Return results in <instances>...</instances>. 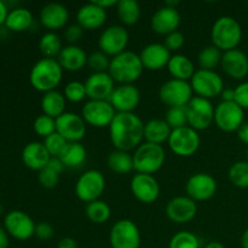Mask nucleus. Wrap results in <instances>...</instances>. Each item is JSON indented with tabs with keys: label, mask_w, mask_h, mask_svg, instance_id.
I'll use <instances>...</instances> for the list:
<instances>
[{
	"label": "nucleus",
	"mask_w": 248,
	"mask_h": 248,
	"mask_svg": "<svg viewBox=\"0 0 248 248\" xmlns=\"http://www.w3.org/2000/svg\"><path fill=\"white\" fill-rule=\"evenodd\" d=\"M241 246L242 248H248V228L245 230L241 236Z\"/></svg>",
	"instance_id": "obj_58"
},
{
	"label": "nucleus",
	"mask_w": 248,
	"mask_h": 248,
	"mask_svg": "<svg viewBox=\"0 0 248 248\" xmlns=\"http://www.w3.org/2000/svg\"><path fill=\"white\" fill-rule=\"evenodd\" d=\"M63 94H64L65 99L72 103H80V102L85 101L87 97L85 82L78 81V80L69 81L63 89Z\"/></svg>",
	"instance_id": "obj_41"
},
{
	"label": "nucleus",
	"mask_w": 248,
	"mask_h": 248,
	"mask_svg": "<svg viewBox=\"0 0 248 248\" xmlns=\"http://www.w3.org/2000/svg\"><path fill=\"white\" fill-rule=\"evenodd\" d=\"M234 102L242 109H248V81H242L234 89Z\"/></svg>",
	"instance_id": "obj_49"
},
{
	"label": "nucleus",
	"mask_w": 248,
	"mask_h": 248,
	"mask_svg": "<svg viewBox=\"0 0 248 248\" xmlns=\"http://www.w3.org/2000/svg\"><path fill=\"white\" fill-rule=\"evenodd\" d=\"M57 248H78V242L77 240L73 239V237H62V239L58 241Z\"/></svg>",
	"instance_id": "obj_51"
},
{
	"label": "nucleus",
	"mask_w": 248,
	"mask_h": 248,
	"mask_svg": "<svg viewBox=\"0 0 248 248\" xmlns=\"http://www.w3.org/2000/svg\"><path fill=\"white\" fill-rule=\"evenodd\" d=\"M9 10H7V6L6 4H5L4 1H1L0 0V26H2V24H5V22H6V18H7V15H9Z\"/></svg>",
	"instance_id": "obj_55"
},
{
	"label": "nucleus",
	"mask_w": 248,
	"mask_h": 248,
	"mask_svg": "<svg viewBox=\"0 0 248 248\" xmlns=\"http://www.w3.org/2000/svg\"><path fill=\"white\" fill-rule=\"evenodd\" d=\"M144 125L135 113H116L109 126L111 144L118 150H136L144 140Z\"/></svg>",
	"instance_id": "obj_1"
},
{
	"label": "nucleus",
	"mask_w": 248,
	"mask_h": 248,
	"mask_svg": "<svg viewBox=\"0 0 248 248\" xmlns=\"http://www.w3.org/2000/svg\"><path fill=\"white\" fill-rule=\"evenodd\" d=\"M51 155L41 142H31L22 150V161L24 166L33 171H41L48 165Z\"/></svg>",
	"instance_id": "obj_27"
},
{
	"label": "nucleus",
	"mask_w": 248,
	"mask_h": 248,
	"mask_svg": "<svg viewBox=\"0 0 248 248\" xmlns=\"http://www.w3.org/2000/svg\"><path fill=\"white\" fill-rule=\"evenodd\" d=\"M63 36H64V40L67 41L68 45H77V43H79L84 36V29L78 23L69 24L64 28Z\"/></svg>",
	"instance_id": "obj_48"
},
{
	"label": "nucleus",
	"mask_w": 248,
	"mask_h": 248,
	"mask_svg": "<svg viewBox=\"0 0 248 248\" xmlns=\"http://www.w3.org/2000/svg\"><path fill=\"white\" fill-rule=\"evenodd\" d=\"M230 182L241 189L248 188V161H236L229 169Z\"/></svg>",
	"instance_id": "obj_39"
},
{
	"label": "nucleus",
	"mask_w": 248,
	"mask_h": 248,
	"mask_svg": "<svg viewBox=\"0 0 248 248\" xmlns=\"http://www.w3.org/2000/svg\"><path fill=\"white\" fill-rule=\"evenodd\" d=\"M107 10L102 9L94 1L84 4L77 12V23L84 31H96L107 22Z\"/></svg>",
	"instance_id": "obj_25"
},
{
	"label": "nucleus",
	"mask_w": 248,
	"mask_h": 248,
	"mask_svg": "<svg viewBox=\"0 0 248 248\" xmlns=\"http://www.w3.org/2000/svg\"><path fill=\"white\" fill-rule=\"evenodd\" d=\"M116 14L125 26H133L140 18V5L136 0H119L116 4Z\"/></svg>",
	"instance_id": "obj_35"
},
{
	"label": "nucleus",
	"mask_w": 248,
	"mask_h": 248,
	"mask_svg": "<svg viewBox=\"0 0 248 248\" xmlns=\"http://www.w3.org/2000/svg\"><path fill=\"white\" fill-rule=\"evenodd\" d=\"M35 223L27 215L19 210L10 211L4 218V228L10 236L19 241H26L35 232Z\"/></svg>",
	"instance_id": "obj_15"
},
{
	"label": "nucleus",
	"mask_w": 248,
	"mask_h": 248,
	"mask_svg": "<svg viewBox=\"0 0 248 248\" xmlns=\"http://www.w3.org/2000/svg\"><path fill=\"white\" fill-rule=\"evenodd\" d=\"M167 70L171 74L172 79L183 80V81H190L196 72L193 61L188 56L181 53L172 55L167 64Z\"/></svg>",
	"instance_id": "obj_29"
},
{
	"label": "nucleus",
	"mask_w": 248,
	"mask_h": 248,
	"mask_svg": "<svg viewBox=\"0 0 248 248\" xmlns=\"http://www.w3.org/2000/svg\"><path fill=\"white\" fill-rule=\"evenodd\" d=\"M172 128L165 121V119H152L144 125L145 142L153 144L162 145L169 140Z\"/></svg>",
	"instance_id": "obj_30"
},
{
	"label": "nucleus",
	"mask_w": 248,
	"mask_h": 248,
	"mask_svg": "<svg viewBox=\"0 0 248 248\" xmlns=\"http://www.w3.org/2000/svg\"><path fill=\"white\" fill-rule=\"evenodd\" d=\"M87 125L81 115L65 111L56 119V132L60 133L68 143L80 142L86 136Z\"/></svg>",
	"instance_id": "obj_16"
},
{
	"label": "nucleus",
	"mask_w": 248,
	"mask_h": 248,
	"mask_svg": "<svg viewBox=\"0 0 248 248\" xmlns=\"http://www.w3.org/2000/svg\"><path fill=\"white\" fill-rule=\"evenodd\" d=\"M186 196L194 201H207L217 193V182L211 174L199 172L189 177L186 184Z\"/></svg>",
	"instance_id": "obj_17"
},
{
	"label": "nucleus",
	"mask_w": 248,
	"mask_h": 248,
	"mask_svg": "<svg viewBox=\"0 0 248 248\" xmlns=\"http://www.w3.org/2000/svg\"><path fill=\"white\" fill-rule=\"evenodd\" d=\"M128 43H130V34L127 29L119 24L106 28L98 38L99 51L110 58L125 52Z\"/></svg>",
	"instance_id": "obj_11"
},
{
	"label": "nucleus",
	"mask_w": 248,
	"mask_h": 248,
	"mask_svg": "<svg viewBox=\"0 0 248 248\" xmlns=\"http://www.w3.org/2000/svg\"><path fill=\"white\" fill-rule=\"evenodd\" d=\"M85 87L90 101H109L116 86L110 74L106 72L92 73L85 81Z\"/></svg>",
	"instance_id": "obj_20"
},
{
	"label": "nucleus",
	"mask_w": 248,
	"mask_h": 248,
	"mask_svg": "<svg viewBox=\"0 0 248 248\" xmlns=\"http://www.w3.org/2000/svg\"><path fill=\"white\" fill-rule=\"evenodd\" d=\"M104 190H106V177L98 170H89L84 172L75 183V195L86 205L99 200Z\"/></svg>",
	"instance_id": "obj_6"
},
{
	"label": "nucleus",
	"mask_w": 248,
	"mask_h": 248,
	"mask_svg": "<svg viewBox=\"0 0 248 248\" xmlns=\"http://www.w3.org/2000/svg\"><path fill=\"white\" fill-rule=\"evenodd\" d=\"M33 130L40 137H48L50 135L56 132V119L41 114L36 116L33 123Z\"/></svg>",
	"instance_id": "obj_43"
},
{
	"label": "nucleus",
	"mask_w": 248,
	"mask_h": 248,
	"mask_svg": "<svg viewBox=\"0 0 248 248\" xmlns=\"http://www.w3.org/2000/svg\"><path fill=\"white\" fill-rule=\"evenodd\" d=\"M47 166L50 167V169H52L53 171L57 172V173H60V174L62 173L63 170L65 169V166L63 165V162L61 161L60 157H51V160H50V162H48Z\"/></svg>",
	"instance_id": "obj_52"
},
{
	"label": "nucleus",
	"mask_w": 248,
	"mask_h": 248,
	"mask_svg": "<svg viewBox=\"0 0 248 248\" xmlns=\"http://www.w3.org/2000/svg\"><path fill=\"white\" fill-rule=\"evenodd\" d=\"M165 121L169 124L172 130L188 126V115L186 107H173L169 108L165 115Z\"/></svg>",
	"instance_id": "obj_42"
},
{
	"label": "nucleus",
	"mask_w": 248,
	"mask_h": 248,
	"mask_svg": "<svg viewBox=\"0 0 248 248\" xmlns=\"http://www.w3.org/2000/svg\"><path fill=\"white\" fill-rule=\"evenodd\" d=\"M144 67L138 53L126 50L110 58L108 73L119 85H132L142 77Z\"/></svg>",
	"instance_id": "obj_2"
},
{
	"label": "nucleus",
	"mask_w": 248,
	"mask_h": 248,
	"mask_svg": "<svg viewBox=\"0 0 248 248\" xmlns=\"http://www.w3.org/2000/svg\"><path fill=\"white\" fill-rule=\"evenodd\" d=\"M9 234L5 230V228L0 227V248H9Z\"/></svg>",
	"instance_id": "obj_54"
},
{
	"label": "nucleus",
	"mask_w": 248,
	"mask_h": 248,
	"mask_svg": "<svg viewBox=\"0 0 248 248\" xmlns=\"http://www.w3.org/2000/svg\"><path fill=\"white\" fill-rule=\"evenodd\" d=\"M205 248H225V246L219 241H211L206 245Z\"/></svg>",
	"instance_id": "obj_59"
},
{
	"label": "nucleus",
	"mask_w": 248,
	"mask_h": 248,
	"mask_svg": "<svg viewBox=\"0 0 248 248\" xmlns=\"http://www.w3.org/2000/svg\"><path fill=\"white\" fill-rule=\"evenodd\" d=\"M179 5V1L178 0H173V1H171V0H169V1L165 2V6H169V7H173V9H176L177 6Z\"/></svg>",
	"instance_id": "obj_60"
},
{
	"label": "nucleus",
	"mask_w": 248,
	"mask_h": 248,
	"mask_svg": "<svg viewBox=\"0 0 248 248\" xmlns=\"http://www.w3.org/2000/svg\"><path fill=\"white\" fill-rule=\"evenodd\" d=\"M189 82L196 96L210 101L220 96L224 90L223 78L216 70L198 69Z\"/></svg>",
	"instance_id": "obj_8"
},
{
	"label": "nucleus",
	"mask_w": 248,
	"mask_h": 248,
	"mask_svg": "<svg viewBox=\"0 0 248 248\" xmlns=\"http://www.w3.org/2000/svg\"><path fill=\"white\" fill-rule=\"evenodd\" d=\"M40 23L50 31L62 29L67 27L69 21V11L60 2H48L40 10Z\"/></svg>",
	"instance_id": "obj_26"
},
{
	"label": "nucleus",
	"mask_w": 248,
	"mask_h": 248,
	"mask_svg": "<svg viewBox=\"0 0 248 248\" xmlns=\"http://www.w3.org/2000/svg\"><path fill=\"white\" fill-rule=\"evenodd\" d=\"M85 215L94 224H103L108 222L111 216V210L106 201L96 200L87 203L85 207Z\"/></svg>",
	"instance_id": "obj_37"
},
{
	"label": "nucleus",
	"mask_w": 248,
	"mask_h": 248,
	"mask_svg": "<svg viewBox=\"0 0 248 248\" xmlns=\"http://www.w3.org/2000/svg\"><path fill=\"white\" fill-rule=\"evenodd\" d=\"M186 108L188 115V126L199 131L207 130L215 123V109L210 99L202 97H193Z\"/></svg>",
	"instance_id": "obj_10"
},
{
	"label": "nucleus",
	"mask_w": 248,
	"mask_h": 248,
	"mask_svg": "<svg viewBox=\"0 0 248 248\" xmlns=\"http://www.w3.org/2000/svg\"><path fill=\"white\" fill-rule=\"evenodd\" d=\"M62 48V40L55 31H46L39 40V50H40L44 58L57 60Z\"/></svg>",
	"instance_id": "obj_36"
},
{
	"label": "nucleus",
	"mask_w": 248,
	"mask_h": 248,
	"mask_svg": "<svg viewBox=\"0 0 248 248\" xmlns=\"http://www.w3.org/2000/svg\"><path fill=\"white\" fill-rule=\"evenodd\" d=\"M169 248H200V240L194 232L182 230L171 237Z\"/></svg>",
	"instance_id": "obj_40"
},
{
	"label": "nucleus",
	"mask_w": 248,
	"mask_h": 248,
	"mask_svg": "<svg viewBox=\"0 0 248 248\" xmlns=\"http://www.w3.org/2000/svg\"><path fill=\"white\" fill-rule=\"evenodd\" d=\"M38 181L45 189H53L60 182V173L53 171L48 166L39 171L38 173Z\"/></svg>",
	"instance_id": "obj_46"
},
{
	"label": "nucleus",
	"mask_w": 248,
	"mask_h": 248,
	"mask_svg": "<svg viewBox=\"0 0 248 248\" xmlns=\"http://www.w3.org/2000/svg\"><path fill=\"white\" fill-rule=\"evenodd\" d=\"M86 148L81 144V142L67 143L62 154L60 155L61 161L68 169H78V167L82 166L84 162L86 161Z\"/></svg>",
	"instance_id": "obj_32"
},
{
	"label": "nucleus",
	"mask_w": 248,
	"mask_h": 248,
	"mask_svg": "<svg viewBox=\"0 0 248 248\" xmlns=\"http://www.w3.org/2000/svg\"><path fill=\"white\" fill-rule=\"evenodd\" d=\"M87 58L89 55L82 47L78 45H65L58 55L57 61L63 70L75 73L87 65Z\"/></svg>",
	"instance_id": "obj_28"
},
{
	"label": "nucleus",
	"mask_w": 248,
	"mask_h": 248,
	"mask_svg": "<svg viewBox=\"0 0 248 248\" xmlns=\"http://www.w3.org/2000/svg\"><path fill=\"white\" fill-rule=\"evenodd\" d=\"M140 57L144 69L155 72V70H161L162 68L167 67L172 53L167 50L164 44L152 43L143 47Z\"/></svg>",
	"instance_id": "obj_24"
},
{
	"label": "nucleus",
	"mask_w": 248,
	"mask_h": 248,
	"mask_svg": "<svg viewBox=\"0 0 248 248\" xmlns=\"http://www.w3.org/2000/svg\"><path fill=\"white\" fill-rule=\"evenodd\" d=\"M193 89L189 81L170 79L160 87L159 98L169 108L186 107L193 99Z\"/></svg>",
	"instance_id": "obj_9"
},
{
	"label": "nucleus",
	"mask_w": 248,
	"mask_h": 248,
	"mask_svg": "<svg viewBox=\"0 0 248 248\" xmlns=\"http://www.w3.org/2000/svg\"><path fill=\"white\" fill-rule=\"evenodd\" d=\"M181 14L178 10L169 6H161L154 12L150 19V28L159 35H169L178 31L181 26Z\"/></svg>",
	"instance_id": "obj_22"
},
{
	"label": "nucleus",
	"mask_w": 248,
	"mask_h": 248,
	"mask_svg": "<svg viewBox=\"0 0 248 248\" xmlns=\"http://www.w3.org/2000/svg\"><path fill=\"white\" fill-rule=\"evenodd\" d=\"M40 106L43 114L50 116V118L57 119L65 113L67 99L62 92L53 90V91L46 92L43 94Z\"/></svg>",
	"instance_id": "obj_31"
},
{
	"label": "nucleus",
	"mask_w": 248,
	"mask_h": 248,
	"mask_svg": "<svg viewBox=\"0 0 248 248\" xmlns=\"http://www.w3.org/2000/svg\"><path fill=\"white\" fill-rule=\"evenodd\" d=\"M237 137L245 144H248V123H245L241 127L237 130Z\"/></svg>",
	"instance_id": "obj_53"
},
{
	"label": "nucleus",
	"mask_w": 248,
	"mask_h": 248,
	"mask_svg": "<svg viewBox=\"0 0 248 248\" xmlns=\"http://www.w3.org/2000/svg\"><path fill=\"white\" fill-rule=\"evenodd\" d=\"M53 235H55V229H53V227L50 223L41 222L35 225L34 236H36L41 241H48V240L52 239Z\"/></svg>",
	"instance_id": "obj_50"
},
{
	"label": "nucleus",
	"mask_w": 248,
	"mask_h": 248,
	"mask_svg": "<svg viewBox=\"0 0 248 248\" xmlns=\"http://www.w3.org/2000/svg\"><path fill=\"white\" fill-rule=\"evenodd\" d=\"M247 159H248V149H247ZM247 161H248V160H247Z\"/></svg>",
	"instance_id": "obj_61"
},
{
	"label": "nucleus",
	"mask_w": 248,
	"mask_h": 248,
	"mask_svg": "<svg viewBox=\"0 0 248 248\" xmlns=\"http://www.w3.org/2000/svg\"><path fill=\"white\" fill-rule=\"evenodd\" d=\"M198 215V205L189 196H176L166 205V216L171 222L186 224Z\"/></svg>",
	"instance_id": "obj_19"
},
{
	"label": "nucleus",
	"mask_w": 248,
	"mask_h": 248,
	"mask_svg": "<svg viewBox=\"0 0 248 248\" xmlns=\"http://www.w3.org/2000/svg\"><path fill=\"white\" fill-rule=\"evenodd\" d=\"M133 165L137 173L154 174L161 170L166 160V153L162 145L144 142L135 150Z\"/></svg>",
	"instance_id": "obj_5"
},
{
	"label": "nucleus",
	"mask_w": 248,
	"mask_h": 248,
	"mask_svg": "<svg viewBox=\"0 0 248 248\" xmlns=\"http://www.w3.org/2000/svg\"><path fill=\"white\" fill-rule=\"evenodd\" d=\"M33 24V15L26 7H16L7 15L5 27L12 31H24Z\"/></svg>",
	"instance_id": "obj_34"
},
{
	"label": "nucleus",
	"mask_w": 248,
	"mask_h": 248,
	"mask_svg": "<svg viewBox=\"0 0 248 248\" xmlns=\"http://www.w3.org/2000/svg\"><path fill=\"white\" fill-rule=\"evenodd\" d=\"M223 52L216 46L210 45L203 47L198 55V63L200 69L215 70L222 62Z\"/></svg>",
	"instance_id": "obj_38"
},
{
	"label": "nucleus",
	"mask_w": 248,
	"mask_h": 248,
	"mask_svg": "<svg viewBox=\"0 0 248 248\" xmlns=\"http://www.w3.org/2000/svg\"><path fill=\"white\" fill-rule=\"evenodd\" d=\"M131 193L142 203L155 202L160 195V186L153 174L136 173L130 183Z\"/></svg>",
	"instance_id": "obj_18"
},
{
	"label": "nucleus",
	"mask_w": 248,
	"mask_h": 248,
	"mask_svg": "<svg viewBox=\"0 0 248 248\" xmlns=\"http://www.w3.org/2000/svg\"><path fill=\"white\" fill-rule=\"evenodd\" d=\"M109 102L116 113H133L140 102V92L135 85H119L114 89Z\"/></svg>",
	"instance_id": "obj_21"
},
{
	"label": "nucleus",
	"mask_w": 248,
	"mask_h": 248,
	"mask_svg": "<svg viewBox=\"0 0 248 248\" xmlns=\"http://www.w3.org/2000/svg\"><path fill=\"white\" fill-rule=\"evenodd\" d=\"M242 39V28L232 16H222L213 23L211 29L212 45L222 52L237 48Z\"/></svg>",
	"instance_id": "obj_4"
},
{
	"label": "nucleus",
	"mask_w": 248,
	"mask_h": 248,
	"mask_svg": "<svg viewBox=\"0 0 248 248\" xmlns=\"http://www.w3.org/2000/svg\"><path fill=\"white\" fill-rule=\"evenodd\" d=\"M169 148L174 155L181 157H190L199 150L201 144L200 135L190 126L172 130L167 140Z\"/></svg>",
	"instance_id": "obj_7"
},
{
	"label": "nucleus",
	"mask_w": 248,
	"mask_h": 248,
	"mask_svg": "<svg viewBox=\"0 0 248 248\" xmlns=\"http://www.w3.org/2000/svg\"><path fill=\"white\" fill-rule=\"evenodd\" d=\"M220 67L232 79H245L248 75V56L239 48L223 52Z\"/></svg>",
	"instance_id": "obj_23"
},
{
	"label": "nucleus",
	"mask_w": 248,
	"mask_h": 248,
	"mask_svg": "<svg viewBox=\"0 0 248 248\" xmlns=\"http://www.w3.org/2000/svg\"><path fill=\"white\" fill-rule=\"evenodd\" d=\"M111 248H140V232L131 219H120L111 227L109 232Z\"/></svg>",
	"instance_id": "obj_12"
},
{
	"label": "nucleus",
	"mask_w": 248,
	"mask_h": 248,
	"mask_svg": "<svg viewBox=\"0 0 248 248\" xmlns=\"http://www.w3.org/2000/svg\"><path fill=\"white\" fill-rule=\"evenodd\" d=\"M116 115L115 109L109 101H87L82 106L81 116L86 125L92 127H109Z\"/></svg>",
	"instance_id": "obj_13"
},
{
	"label": "nucleus",
	"mask_w": 248,
	"mask_h": 248,
	"mask_svg": "<svg viewBox=\"0 0 248 248\" xmlns=\"http://www.w3.org/2000/svg\"><path fill=\"white\" fill-rule=\"evenodd\" d=\"M63 78V69L57 60L53 58H41L39 60L29 73L31 85L39 92L53 91L57 89Z\"/></svg>",
	"instance_id": "obj_3"
},
{
	"label": "nucleus",
	"mask_w": 248,
	"mask_h": 248,
	"mask_svg": "<svg viewBox=\"0 0 248 248\" xmlns=\"http://www.w3.org/2000/svg\"><path fill=\"white\" fill-rule=\"evenodd\" d=\"M110 65V57L104 55L102 51H94L87 58V67L92 73H106Z\"/></svg>",
	"instance_id": "obj_44"
},
{
	"label": "nucleus",
	"mask_w": 248,
	"mask_h": 248,
	"mask_svg": "<svg viewBox=\"0 0 248 248\" xmlns=\"http://www.w3.org/2000/svg\"><path fill=\"white\" fill-rule=\"evenodd\" d=\"M220 96H222L223 102H232L234 101V97H235L234 89H225L224 87V90H223V92Z\"/></svg>",
	"instance_id": "obj_56"
},
{
	"label": "nucleus",
	"mask_w": 248,
	"mask_h": 248,
	"mask_svg": "<svg viewBox=\"0 0 248 248\" xmlns=\"http://www.w3.org/2000/svg\"><path fill=\"white\" fill-rule=\"evenodd\" d=\"M94 2H96L97 5H98V6H101L102 9H104V10H108V9H110V7H113V6H116V4H118V1H116V0H93Z\"/></svg>",
	"instance_id": "obj_57"
},
{
	"label": "nucleus",
	"mask_w": 248,
	"mask_h": 248,
	"mask_svg": "<svg viewBox=\"0 0 248 248\" xmlns=\"http://www.w3.org/2000/svg\"><path fill=\"white\" fill-rule=\"evenodd\" d=\"M107 165L114 173L126 174L135 170L133 165V155L130 152L115 149L107 157Z\"/></svg>",
	"instance_id": "obj_33"
},
{
	"label": "nucleus",
	"mask_w": 248,
	"mask_h": 248,
	"mask_svg": "<svg viewBox=\"0 0 248 248\" xmlns=\"http://www.w3.org/2000/svg\"><path fill=\"white\" fill-rule=\"evenodd\" d=\"M184 43H186L184 34L179 31H173V33L166 35L164 40V45L166 46L167 50H169L171 53L181 50L182 46L184 45Z\"/></svg>",
	"instance_id": "obj_47"
},
{
	"label": "nucleus",
	"mask_w": 248,
	"mask_h": 248,
	"mask_svg": "<svg viewBox=\"0 0 248 248\" xmlns=\"http://www.w3.org/2000/svg\"><path fill=\"white\" fill-rule=\"evenodd\" d=\"M43 143L45 145L46 150L48 152V154L51 155V157H60V155L62 154L63 149H64L68 142L60 133L55 132L48 136V137L44 138Z\"/></svg>",
	"instance_id": "obj_45"
},
{
	"label": "nucleus",
	"mask_w": 248,
	"mask_h": 248,
	"mask_svg": "<svg viewBox=\"0 0 248 248\" xmlns=\"http://www.w3.org/2000/svg\"><path fill=\"white\" fill-rule=\"evenodd\" d=\"M215 124L224 132H237L245 124V110L234 101H222L215 109Z\"/></svg>",
	"instance_id": "obj_14"
}]
</instances>
